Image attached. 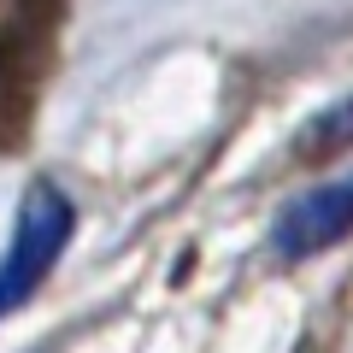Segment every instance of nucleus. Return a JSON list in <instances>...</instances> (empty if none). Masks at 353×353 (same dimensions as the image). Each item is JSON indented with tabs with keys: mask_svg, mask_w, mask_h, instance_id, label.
I'll use <instances>...</instances> for the list:
<instances>
[{
	"mask_svg": "<svg viewBox=\"0 0 353 353\" xmlns=\"http://www.w3.org/2000/svg\"><path fill=\"white\" fill-rule=\"evenodd\" d=\"M77 236V201L53 183V176H30L18 194V218L6 253H0V318H12L41 283L53 277V265L65 259Z\"/></svg>",
	"mask_w": 353,
	"mask_h": 353,
	"instance_id": "1",
	"label": "nucleus"
},
{
	"mask_svg": "<svg viewBox=\"0 0 353 353\" xmlns=\"http://www.w3.org/2000/svg\"><path fill=\"white\" fill-rule=\"evenodd\" d=\"M341 236H353V171L294 194L271 224V253L283 265H301V259H318L324 248H336Z\"/></svg>",
	"mask_w": 353,
	"mask_h": 353,
	"instance_id": "2",
	"label": "nucleus"
},
{
	"mask_svg": "<svg viewBox=\"0 0 353 353\" xmlns=\"http://www.w3.org/2000/svg\"><path fill=\"white\" fill-rule=\"evenodd\" d=\"M341 148H353V94L336 101V106H324L301 130V159H324V153H341Z\"/></svg>",
	"mask_w": 353,
	"mask_h": 353,
	"instance_id": "3",
	"label": "nucleus"
}]
</instances>
